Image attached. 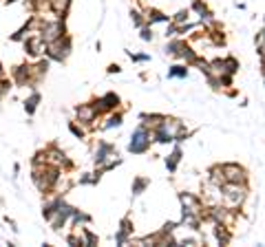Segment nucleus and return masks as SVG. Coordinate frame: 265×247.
<instances>
[{
    "label": "nucleus",
    "mask_w": 265,
    "mask_h": 247,
    "mask_svg": "<svg viewBox=\"0 0 265 247\" xmlns=\"http://www.w3.org/2000/svg\"><path fill=\"white\" fill-rule=\"evenodd\" d=\"M60 177H62V170H60V168H56V166H51V164H38V166H33L31 179H33L35 188H38L40 192H51V190H56Z\"/></svg>",
    "instance_id": "f257e3e1"
},
{
    "label": "nucleus",
    "mask_w": 265,
    "mask_h": 247,
    "mask_svg": "<svg viewBox=\"0 0 265 247\" xmlns=\"http://www.w3.org/2000/svg\"><path fill=\"white\" fill-rule=\"evenodd\" d=\"M248 199V183H224L221 185V203L230 210H239Z\"/></svg>",
    "instance_id": "f03ea898"
},
{
    "label": "nucleus",
    "mask_w": 265,
    "mask_h": 247,
    "mask_svg": "<svg viewBox=\"0 0 265 247\" xmlns=\"http://www.w3.org/2000/svg\"><path fill=\"white\" fill-rule=\"evenodd\" d=\"M150 143H153V132L148 130V126H140V128H135V132L130 135V141H128V153L132 155H144L148 153Z\"/></svg>",
    "instance_id": "7ed1b4c3"
},
{
    "label": "nucleus",
    "mask_w": 265,
    "mask_h": 247,
    "mask_svg": "<svg viewBox=\"0 0 265 247\" xmlns=\"http://www.w3.org/2000/svg\"><path fill=\"white\" fill-rule=\"evenodd\" d=\"M71 49H73V44H71V38L69 35H60L58 40L49 42V44H45V53L49 60H56V62H64L66 58H69Z\"/></svg>",
    "instance_id": "20e7f679"
},
{
    "label": "nucleus",
    "mask_w": 265,
    "mask_h": 247,
    "mask_svg": "<svg viewBox=\"0 0 265 247\" xmlns=\"http://www.w3.org/2000/svg\"><path fill=\"white\" fill-rule=\"evenodd\" d=\"M40 38L45 40V44H49V42L53 40H58L60 35H64L66 33V25H64V18H58V20H42V27H40Z\"/></svg>",
    "instance_id": "39448f33"
},
{
    "label": "nucleus",
    "mask_w": 265,
    "mask_h": 247,
    "mask_svg": "<svg viewBox=\"0 0 265 247\" xmlns=\"http://www.w3.org/2000/svg\"><path fill=\"white\" fill-rule=\"evenodd\" d=\"M226 183H248V170L239 164H221Z\"/></svg>",
    "instance_id": "423d86ee"
},
{
    "label": "nucleus",
    "mask_w": 265,
    "mask_h": 247,
    "mask_svg": "<svg viewBox=\"0 0 265 247\" xmlns=\"http://www.w3.org/2000/svg\"><path fill=\"white\" fill-rule=\"evenodd\" d=\"M45 157H47V164L56 166V168H60V170H71V168H73V161H71L58 146L47 148L45 150Z\"/></svg>",
    "instance_id": "0eeeda50"
},
{
    "label": "nucleus",
    "mask_w": 265,
    "mask_h": 247,
    "mask_svg": "<svg viewBox=\"0 0 265 247\" xmlns=\"http://www.w3.org/2000/svg\"><path fill=\"white\" fill-rule=\"evenodd\" d=\"M179 201H182V208H184V214H195V216H203V201L195 194H190V192H182L179 194Z\"/></svg>",
    "instance_id": "6e6552de"
},
{
    "label": "nucleus",
    "mask_w": 265,
    "mask_h": 247,
    "mask_svg": "<svg viewBox=\"0 0 265 247\" xmlns=\"http://www.w3.org/2000/svg\"><path fill=\"white\" fill-rule=\"evenodd\" d=\"M75 115H77V122H80V124L93 126L95 122H98L100 113H98V108H95L93 102H91V104H80V106H77L75 108Z\"/></svg>",
    "instance_id": "1a4fd4ad"
},
{
    "label": "nucleus",
    "mask_w": 265,
    "mask_h": 247,
    "mask_svg": "<svg viewBox=\"0 0 265 247\" xmlns=\"http://www.w3.org/2000/svg\"><path fill=\"white\" fill-rule=\"evenodd\" d=\"M93 106L98 108V113H113L119 106V95L117 93H104L102 97H98L93 102Z\"/></svg>",
    "instance_id": "9d476101"
},
{
    "label": "nucleus",
    "mask_w": 265,
    "mask_h": 247,
    "mask_svg": "<svg viewBox=\"0 0 265 247\" xmlns=\"http://www.w3.org/2000/svg\"><path fill=\"white\" fill-rule=\"evenodd\" d=\"M14 82L18 86H33V77H31V64H22L14 69Z\"/></svg>",
    "instance_id": "9b49d317"
},
{
    "label": "nucleus",
    "mask_w": 265,
    "mask_h": 247,
    "mask_svg": "<svg viewBox=\"0 0 265 247\" xmlns=\"http://www.w3.org/2000/svg\"><path fill=\"white\" fill-rule=\"evenodd\" d=\"M111 157H117L115 155V146L113 143H108V141H98V150H95V164L102 166V164H106Z\"/></svg>",
    "instance_id": "f8f14e48"
},
{
    "label": "nucleus",
    "mask_w": 265,
    "mask_h": 247,
    "mask_svg": "<svg viewBox=\"0 0 265 247\" xmlns=\"http://www.w3.org/2000/svg\"><path fill=\"white\" fill-rule=\"evenodd\" d=\"M25 51L33 58H38L40 53H45V40L40 38V33H33L25 40Z\"/></svg>",
    "instance_id": "ddd939ff"
},
{
    "label": "nucleus",
    "mask_w": 265,
    "mask_h": 247,
    "mask_svg": "<svg viewBox=\"0 0 265 247\" xmlns=\"http://www.w3.org/2000/svg\"><path fill=\"white\" fill-rule=\"evenodd\" d=\"M130 236H132V223H130L128 216H126V219H122V223H119V230L115 234V243L117 245H126Z\"/></svg>",
    "instance_id": "4468645a"
},
{
    "label": "nucleus",
    "mask_w": 265,
    "mask_h": 247,
    "mask_svg": "<svg viewBox=\"0 0 265 247\" xmlns=\"http://www.w3.org/2000/svg\"><path fill=\"white\" fill-rule=\"evenodd\" d=\"M47 7L58 18H66V14H69V9H71V0H47Z\"/></svg>",
    "instance_id": "2eb2a0df"
},
{
    "label": "nucleus",
    "mask_w": 265,
    "mask_h": 247,
    "mask_svg": "<svg viewBox=\"0 0 265 247\" xmlns=\"http://www.w3.org/2000/svg\"><path fill=\"white\" fill-rule=\"evenodd\" d=\"M208 183H210V185H219V188L226 183L224 172H221V164H219V166H212V168L208 170Z\"/></svg>",
    "instance_id": "dca6fc26"
},
{
    "label": "nucleus",
    "mask_w": 265,
    "mask_h": 247,
    "mask_svg": "<svg viewBox=\"0 0 265 247\" xmlns=\"http://www.w3.org/2000/svg\"><path fill=\"white\" fill-rule=\"evenodd\" d=\"M186 49V42L184 40H170L166 44V56H172V58H182V51Z\"/></svg>",
    "instance_id": "f3484780"
},
{
    "label": "nucleus",
    "mask_w": 265,
    "mask_h": 247,
    "mask_svg": "<svg viewBox=\"0 0 265 247\" xmlns=\"http://www.w3.org/2000/svg\"><path fill=\"white\" fill-rule=\"evenodd\" d=\"M179 161H182V148H174L170 155L166 157V168H168V172H174L177 170V166H179Z\"/></svg>",
    "instance_id": "a211bd4d"
},
{
    "label": "nucleus",
    "mask_w": 265,
    "mask_h": 247,
    "mask_svg": "<svg viewBox=\"0 0 265 247\" xmlns=\"http://www.w3.org/2000/svg\"><path fill=\"white\" fill-rule=\"evenodd\" d=\"M124 122V117H122V113H111V115L106 117V122L102 124V130H113V128H119Z\"/></svg>",
    "instance_id": "6ab92c4d"
},
{
    "label": "nucleus",
    "mask_w": 265,
    "mask_h": 247,
    "mask_svg": "<svg viewBox=\"0 0 265 247\" xmlns=\"http://www.w3.org/2000/svg\"><path fill=\"white\" fill-rule=\"evenodd\" d=\"M164 117H166V115H159V113H153V115H148V113H142V122H144V126H150V130L157 128V126L164 122Z\"/></svg>",
    "instance_id": "aec40b11"
},
{
    "label": "nucleus",
    "mask_w": 265,
    "mask_h": 247,
    "mask_svg": "<svg viewBox=\"0 0 265 247\" xmlns=\"http://www.w3.org/2000/svg\"><path fill=\"white\" fill-rule=\"evenodd\" d=\"M168 77H179V80H186V77H188V66H184V64L170 66V71H168Z\"/></svg>",
    "instance_id": "412c9836"
},
{
    "label": "nucleus",
    "mask_w": 265,
    "mask_h": 247,
    "mask_svg": "<svg viewBox=\"0 0 265 247\" xmlns=\"http://www.w3.org/2000/svg\"><path fill=\"white\" fill-rule=\"evenodd\" d=\"M224 69H226V73H228V75L239 73V60H237V58H232V56L224 58Z\"/></svg>",
    "instance_id": "4be33fe9"
},
{
    "label": "nucleus",
    "mask_w": 265,
    "mask_h": 247,
    "mask_svg": "<svg viewBox=\"0 0 265 247\" xmlns=\"http://www.w3.org/2000/svg\"><path fill=\"white\" fill-rule=\"evenodd\" d=\"M82 236H84V238H82V243L86 245V247L98 245V240H100V238H98V234H93L91 230H89V227H82Z\"/></svg>",
    "instance_id": "5701e85b"
},
{
    "label": "nucleus",
    "mask_w": 265,
    "mask_h": 247,
    "mask_svg": "<svg viewBox=\"0 0 265 247\" xmlns=\"http://www.w3.org/2000/svg\"><path fill=\"white\" fill-rule=\"evenodd\" d=\"M40 93H33L31 95V97H29L27 102H25V111L29 113V115H33V113H35V108H38V104H40Z\"/></svg>",
    "instance_id": "b1692460"
},
{
    "label": "nucleus",
    "mask_w": 265,
    "mask_h": 247,
    "mask_svg": "<svg viewBox=\"0 0 265 247\" xmlns=\"http://www.w3.org/2000/svg\"><path fill=\"white\" fill-rule=\"evenodd\" d=\"M148 183L150 181H148L146 177H137L135 181H132V194H142V192L148 188Z\"/></svg>",
    "instance_id": "393cba45"
},
{
    "label": "nucleus",
    "mask_w": 265,
    "mask_h": 247,
    "mask_svg": "<svg viewBox=\"0 0 265 247\" xmlns=\"http://www.w3.org/2000/svg\"><path fill=\"white\" fill-rule=\"evenodd\" d=\"M188 16H190V11L182 9V11H177L174 16H170V22H174V25H184V22H188Z\"/></svg>",
    "instance_id": "a878e982"
},
{
    "label": "nucleus",
    "mask_w": 265,
    "mask_h": 247,
    "mask_svg": "<svg viewBox=\"0 0 265 247\" xmlns=\"http://www.w3.org/2000/svg\"><path fill=\"white\" fill-rule=\"evenodd\" d=\"M69 130L73 132V135L77 137V139H84V137H86V130H84L82 126H77L75 122H71V124H69Z\"/></svg>",
    "instance_id": "bb28decb"
},
{
    "label": "nucleus",
    "mask_w": 265,
    "mask_h": 247,
    "mask_svg": "<svg viewBox=\"0 0 265 247\" xmlns=\"http://www.w3.org/2000/svg\"><path fill=\"white\" fill-rule=\"evenodd\" d=\"M130 16H132V22H135V27H144V25H146V18H144L142 11L132 9V11H130Z\"/></svg>",
    "instance_id": "cd10ccee"
},
{
    "label": "nucleus",
    "mask_w": 265,
    "mask_h": 247,
    "mask_svg": "<svg viewBox=\"0 0 265 247\" xmlns=\"http://www.w3.org/2000/svg\"><path fill=\"white\" fill-rule=\"evenodd\" d=\"M208 7H206V3L203 0H192V11H197V14H203Z\"/></svg>",
    "instance_id": "c85d7f7f"
},
{
    "label": "nucleus",
    "mask_w": 265,
    "mask_h": 247,
    "mask_svg": "<svg viewBox=\"0 0 265 247\" xmlns=\"http://www.w3.org/2000/svg\"><path fill=\"white\" fill-rule=\"evenodd\" d=\"M140 29H142V40H144V42H150V40H153V29L146 27V25L140 27Z\"/></svg>",
    "instance_id": "c756f323"
},
{
    "label": "nucleus",
    "mask_w": 265,
    "mask_h": 247,
    "mask_svg": "<svg viewBox=\"0 0 265 247\" xmlns=\"http://www.w3.org/2000/svg\"><path fill=\"white\" fill-rule=\"evenodd\" d=\"M66 243L69 245H84L80 236H75V234H71V236H66Z\"/></svg>",
    "instance_id": "7c9ffc66"
},
{
    "label": "nucleus",
    "mask_w": 265,
    "mask_h": 247,
    "mask_svg": "<svg viewBox=\"0 0 265 247\" xmlns=\"http://www.w3.org/2000/svg\"><path fill=\"white\" fill-rule=\"evenodd\" d=\"M119 71H122V69H119L117 64H111V66H108V73H119Z\"/></svg>",
    "instance_id": "2f4dec72"
},
{
    "label": "nucleus",
    "mask_w": 265,
    "mask_h": 247,
    "mask_svg": "<svg viewBox=\"0 0 265 247\" xmlns=\"http://www.w3.org/2000/svg\"><path fill=\"white\" fill-rule=\"evenodd\" d=\"M5 77V69H3V64H0V80Z\"/></svg>",
    "instance_id": "473e14b6"
},
{
    "label": "nucleus",
    "mask_w": 265,
    "mask_h": 247,
    "mask_svg": "<svg viewBox=\"0 0 265 247\" xmlns=\"http://www.w3.org/2000/svg\"><path fill=\"white\" fill-rule=\"evenodd\" d=\"M11 3H16V0H7V5H11Z\"/></svg>",
    "instance_id": "72a5a7b5"
}]
</instances>
